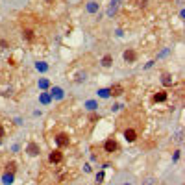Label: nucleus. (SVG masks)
<instances>
[{
	"label": "nucleus",
	"instance_id": "1a4fd4ad",
	"mask_svg": "<svg viewBox=\"0 0 185 185\" xmlns=\"http://www.w3.org/2000/svg\"><path fill=\"white\" fill-rule=\"evenodd\" d=\"M28 152H30V156H37V154H39V148H37V145H34V143H31V145L28 146Z\"/></svg>",
	"mask_w": 185,
	"mask_h": 185
},
{
	"label": "nucleus",
	"instance_id": "dca6fc26",
	"mask_svg": "<svg viewBox=\"0 0 185 185\" xmlns=\"http://www.w3.org/2000/svg\"><path fill=\"white\" fill-rule=\"evenodd\" d=\"M139 6H141V7H145V6H146V0H139Z\"/></svg>",
	"mask_w": 185,
	"mask_h": 185
},
{
	"label": "nucleus",
	"instance_id": "0eeeda50",
	"mask_svg": "<svg viewBox=\"0 0 185 185\" xmlns=\"http://www.w3.org/2000/svg\"><path fill=\"white\" fill-rule=\"evenodd\" d=\"M22 37L26 39V41H34V30H30V28H26V30H22Z\"/></svg>",
	"mask_w": 185,
	"mask_h": 185
},
{
	"label": "nucleus",
	"instance_id": "423d86ee",
	"mask_svg": "<svg viewBox=\"0 0 185 185\" xmlns=\"http://www.w3.org/2000/svg\"><path fill=\"white\" fill-rule=\"evenodd\" d=\"M135 58H137V54H135L133 50H126V52H124V59H126L128 63H133Z\"/></svg>",
	"mask_w": 185,
	"mask_h": 185
},
{
	"label": "nucleus",
	"instance_id": "f8f14e48",
	"mask_svg": "<svg viewBox=\"0 0 185 185\" xmlns=\"http://www.w3.org/2000/svg\"><path fill=\"white\" fill-rule=\"evenodd\" d=\"M15 167H17L15 163H9V165H7V172H9V174H13V172H15Z\"/></svg>",
	"mask_w": 185,
	"mask_h": 185
},
{
	"label": "nucleus",
	"instance_id": "2eb2a0df",
	"mask_svg": "<svg viewBox=\"0 0 185 185\" xmlns=\"http://www.w3.org/2000/svg\"><path fill=\"white\" fill-rule=\"evenodd\" d=\"M100 96H109V91H106V89H102V91H100Z\"/></svg>",
	"mask_w": 185,
	"mask_h": 185
},
{
	"label": "nucleus",
	"instance_id": "4468645a",
	"mask_svg": "<svg viewBox=\"0 0 185 185\" xmlns=\"http://www.w3.org/2000/svg\"><path fill=\"white\" fill-rule=\"evenodd\" d=\"M102 180H104V174L100 172V174H98V176H96V183H102Z\"/></svg>",
	"mask_w": 185,
	"mask_h": 185
},
{
	"label": "nucleus",
	"instance_id": "a211bd4d",
	"mask_svg": "<svg viewBox=\"0 0 185 185\" xmlns=\"http://www.w3.org/2000/svg\"><path fill=\"white\" fill-rule=\"evenodd\" d=\"M45 2H46V4H52V2H54V0H45Z\"/></svg>",
	"mask_w": 185,
	"mask_h": 185
},
{
	"label": "nucleus",
	"instance_id": "f03ea898",
	"mask_svg": "<svg viewBox=\"0 0 185 185\" xmlns=\"http://www.w3.org/2000/svg\"><path fill=\"white\" fill-rule=\"evenodd\" d=\"M122 93H124V87H122L121 83L111 85V89H109V94H111V96H121Z\"/></svg>",
	"mask_w": 185,
	"mask_h": 185
},
{
	"label": "nucleus",
	"instance_id": "39448f33",
	"mask_svg": "<svg viewBox=\"0 0 185 185\" xmlns=\"http://www.w3.org/2000/svg\"><path fill=\"white\" fill-rule=\"evenodd\" d=\"M56 141H58V145H59V146H67V145H69V135L59 133V135L56 137Z\"/></svg>",
	"mask_w": 185,
	"mask_h": 185
},
{
	"label": "nucleus",
	"instance_id": "6e6552de",
	"mask_svg": "<svg viewBox=\"0 0 185 185\" xmlns=\"http://www.w3.org/2000/svg\"><path fill=\"white\" fill-rule=\"evenodd\" d=\"M165 100H167V93H165V91L154 94V102H165Z\"/></svg>",
	"mask_w": 185,
	"mask_h": 185
},
{
	"label": "nucleus",
	"instance_id": "ddd939ff",
	"mask_svg": "<svg viewBox=\"0 0 185 185\" xmlns=\"http://www.w3.org/2000/svg\"><path fill=\"white\" fill-rule=\"evenodd\" d=\"M7 48V43L6 41H0V50H6Z\"/></svg>",
	"mask_w": 185,
	"mask_h": 185
},
{
	"label": "nucleus",
	"instance_id": "9b49d317",
	"mask_svg": "<svg viewBox=\"0 0 185 185\" xmlns=\"http://www.w3.org/2000/svg\"><path fill=\"white\" fill-rule=\"evenodd\" d=\"M4 183H6V185H9V183H13V174H9V172H7L6 176H4Z\"/></svg>",
	"mask_w": 185,
	"mask_h": 185
},
{
	"label": "nucleus",
	"instance_id": "20e7f679",
	"mask_svg": "<svg viewBox=\"0 0 185 185\" xmlns=\"http://www.w3.org/2000/svg\"><path fill=\"white\" fill-rule=\"evenodd\" d=\"M61 161H63V154L59 150H54L50 154V163H61Z\"/></svg>",
	"mask_w": 185,
	"mask_h": 185
},
{
	"label": "nucleus",
	"instance_id": "9d476101",
	"mask_svg": "<svg viewBox=\"0 0 185 185\" xmlns=\"http://www.w3.org/2000/svg\"><path fill=\"white\" fill-rule=\"evenodd\" d=\"M111 56H104V59H102V65H104V67H109V65H111Z\"/></svg>",
	"mask_w": 185,
	"mask_h": 185
},
{
	"label": "nucleus",
	"instance_id": "7ed1b4c3",
	"mask_svg": "<svg viewBox=\"0 0 185 185\" xmlns=\"http://www.w3.org/2000/svg\"><path fill=\"white\" fill-rule=\"evenodd\" d=\"M124 139L128 141V143H133V141L137 139V132H135V130H132V128L124 130Z\"/></svg>",
	"mask_w": 185,
	"mask_h": 185
},
{
	"label": "nucleus",
	"instance_id": "f257e3e1",
	"mask_svg": "<svg viewBox=\"0 0 185 185\" xmlns=\"http://www.w3.org/2000/svg\"><path fill=\"white\" fill-rule=\"evenodd\" d=\"M104 148H106V152H107V154H113V152H115V150L118 148V146H117V141H115V139H109V141H106Z\"/></svg>",
	"mask_w": 185,
	"mask_h": 185
},
{
	"label": "nucleus",
	"instance_id": "f3484780",
	"mask_svg": "<svg viewBox=\"0 0 185 185\" xmlns=\"http://www.w3.org/2000/svg\"><path fill=\"white\" fill-rule=\"evenodd\" d=\"M4 137V128H2V124H0V139Z\"/></svg>",
	"mask_w": 185,
	"mask_h": 185
}]
</instances>
